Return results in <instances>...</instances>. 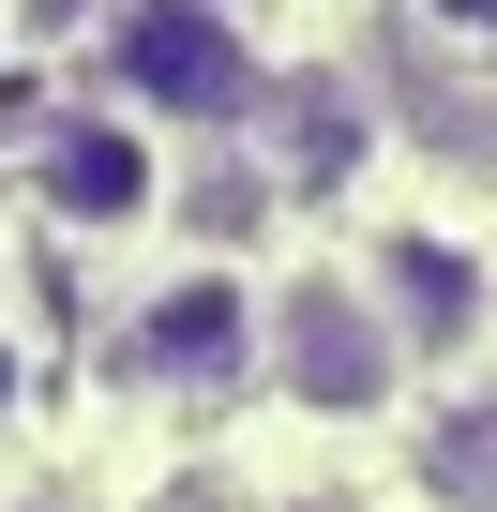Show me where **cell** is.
<instances>
[{"mask_svg": "<svg viewBox=\"0 0 497 512\" xmlns=\"http://www.w3.org/2000/svg\"><path fill=\"white\" fill-rule=\"evenodd\" d=\"M121 91L166 106V121H241L272 91V61L241 46L226 0H136V16H121Z\"/></svg>", "mask_w": 497, "mask_h": 512, "instance_id": "6da1fadb", "label": "cell"}, {"mask_svg": "<svg viewBox=\"0 0 497 512\" xmlns=\"http://www.w3.org/2000/svg\"><path fill=\"white\" fill-rule=\"evenodd\" d=\"M272 362H287V392L302 407H392V317H377V287H347V272H302L287 302H272Z\"/></svg>", "mask_w": 497, "mask_h": 512, "instance_id": "7a4b0ae2", "label": "cell"}, {"mask_svg": "<svg viewBox=\"0 0 497 512\" xmlns=\"http://www.w3.org/2000/svg\"><path fill=\"white\" fill-rule=\"evenodd\" d=\"M31 181H46V211H61V226H151V196H166V166H151V136H136V121H46Z\"/></svg>", "mask_w": 497, "mask_h": 512, "instance_id": "3957f363", "label": "cell"}, {"mask_svg": "<svg viewBox=\"0 0 497 512\" xmlns=\"http://www.w3.org/2000/svg\"><path fill=\"white\" fill-rule=\"evenodd\" d=\"M377 287H392V302H377L392 347H467V332L497 317V302H482V256L437 241V226H392V241H377Z\"/></svg>", "mask_w": 497, "mask_h": 512, "instance_id": "277c9868", "label": "cell"}, {"mask_svg": "<svg viewBox=\"0 0 497 512\" xmlns=\"http://www.w3.org/2000/svg\"><path fill=\"white\" fill-rule=\"evenodd\" d=\"M136 362H151V377H241V362H257V302H241L226 272H181V287L136 317Z\"/></svg>", "mask_w": 497, "mask_h": 512, "instance_id": "5b68a950", "label": "cell"}, {"mask_svg": "<svg viewBox=\"0 0 497 512\" xmlns=\"http://www.w3.org/2000/svg\"><path fill=\"white\" fill-rule=\"evenodd\" d=\"M422 467H437V497H497V392H452L437 437H422Z\"/></svg>", "mask_w": 497, "mask_h": 512, "instance_id": "8992f818", "label": "cell"}, {"mask_svg": "<svg viewBox=\"0 0 497 512\" xmlns=\"http://www.w3.org/2000/svg\"><path fill=\"white\" fill-rule=\"evenodd\" d=\"M422 16H437V31H497V0H422Z\"/></svg>", "mask_w": 497, "mask_h": 512, "instance_id": "52a82bcc", "label": "cell"}, {"mask_svg": "<svg viewBox=\"0 0 497 512\" xmlns=\"http://www.w3.org/2000/svg\"><path fill=\"white\" fill-rule=\"evenodd\" d=\"M0 407H16V347H0Z\"/></svg>", "mask_w": 497, "mask_h": 512, "instance_id": "ba28073f", "label": "cell"}, {"mask_svg": "<svg viewBox=\"0 0 497 512\" xmlns=\"http://www.w3.org/2000/svg\"><path fill=\"white\" fill-rule=\"evenodd\" d=\"M16 512H61V497H16Z\"/></svg>", "mask_w": 497, "mask_h": 512, "instance_id": "9c48e42d", "label": "cell"}]
</instances>
